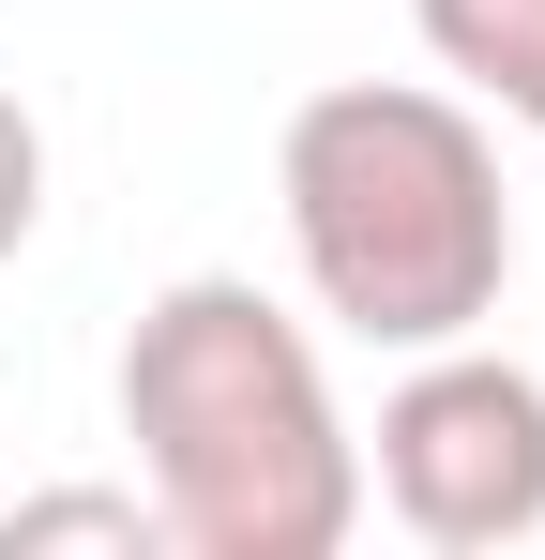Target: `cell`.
Listing matches in <instances>:
<instances>
[{"label": "cell", "mask_w": 545, "mask_h": 560, "mask_svg": "<svg viewBox=\"0 0 545 560\" xmlns=\"http://www.w3.org/2000/svg\"><path fill=\"white\" fill-rule=\"evenodd\" d=\"M121 440L182 560H334L363 530V440L318 378V334L258 273H182L137 303Z\"/></svg>", "instance_id": "obj_1"}, {"label": "cell", "mask_w": 545, "mask_h": 560, "mask_svg": "<svg viewBox=\"0 0 545 560\" xmlns=\"http://www.w3.org/2000/svg\"><path fill=\"white\" fill-rule=\"evenodd\" d=\"M272 197H288V258L318 318L363 349H454L515 288V197L454 92H409V77L303 92L272 137Z\"/></svg>", "instance_id": "obj_2"}, {"label": "cell", "mask_w": 545, "mask_h": 560, "mask_svg": "<svg viewBox=\"0 0 545 560\" xmlns=\"http://www.w3.org/2000/svg\"><path fill=\"white\" fill-rule=\"evenodd\" d=\"M363 485L394 500V530L440 560H500L545 530V378L500 349H409V378L379 394V455Z\"/></svg>", "instance_id": "obj_3"}, {"label": "cell", "mask_w": 545, "mask_h": 560, "mask_svg": "<svg viewBox=\"0 0 545 560\" xmlns=\"http://www.w3.org/2000/svg\"><path fill=\"white\" fill-rule=\"evenodd\" d=\"M409 31H425L440 77H469L500 121L545 137V0H409Z\"/></svg>", "instance_id": "obj_4"}, {"label": "cell", "mask_w": 545, "mask_h": 560, "mask_svg": "<svg viewBox=\"0 0 545 560\" xmlns=\"http://www.w3.org/2000/svg\"><path fill=\"white\" fill-rule=\"evenodd\" d=\"M46 546H121V560H152L167 530H152V500H137V485H46V500H15V515H0V560H46Z\"/></svg>", "instance_id": "obj_5"}, {"label": "cell", "mask_w": 545, "mask_h": 560, "mask_svg": "<svg viewBox=\"0 0 545 560\" xmlns=\"http://www.w3.org/2000/svg\"><path fill=\"white\" fill-rule=\"evenodd\" d=\"M31 228H46V121L0 92V258H15Z\"/></svg>", "instance_id": "obj_6"}]
</instances>
